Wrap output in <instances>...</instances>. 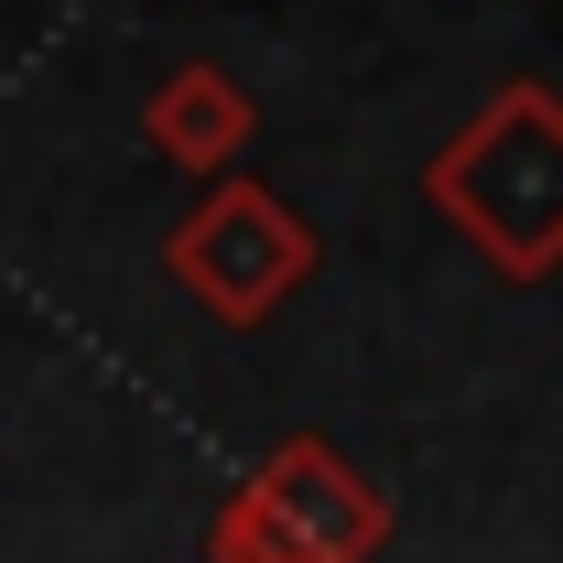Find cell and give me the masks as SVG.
Instances as JSON below:
<instances>
[{
  "label": "cell",
  "instance_id": "cell-1",
  "mask_svg": "<svg viewBox=\"0 0 563 563\" xmlns=\"http://www.w3.org/2000/svg\"><path fill=\"white\" fill-rule=\"evenodd\" d=\"M422 196L498 282H553L563 272V98L542 76H498V98L422 163Z\"/></svg>",
  "mask_w": 563,
  "mask_h": 563
},
{
  "label": "cell",
  "instance_id": "cell-2",
  "mask_svg": "<svg viewBox=\"0 0 563 563\" xmlns=\"http://www.w3.org/2000/svg\"><path fill=\"white\" fill-rule=\"evenodd\" d=\"M379 542L390 498L314 433H282L207 520V563H379Z\"/></svg>",
  "mask_w": 563,
  "mask_h": 563
},
{
  "label": "cell",
  "instance_id": "cell-3",
  "mask_svg": "<svg viewBox=\"0 0 563 563\" xmlns=\"http://www.w3.org/2000/svg\"><path fill=\"white\" fill-rule=\"evenodd\" d=\"M163 272L185 282L217 325H272L282 303L314 282V228L282 207L261 174H217L207 196L174 217Z\"/></svg>",
  "mask_w": 563,
  "mask_h": 563
},
{
  "label": "cell",
  "instance_id": "cell-4",
  "mask_svg": "<svg viewBox=\"0 0 563 563\" xmlns=\"http://www.w3.org/2000/svg\"><path fill=\"white\" fill-rule=\"evenodd\" d=\"M141 141L174 163V174H228L250 141H261V98L239 87L228 66H174L163 87H152V109H141Z\"/></svg>",
  "mask_w": 563,
  "mask_h": 563
}]
</instances>
